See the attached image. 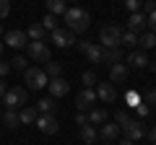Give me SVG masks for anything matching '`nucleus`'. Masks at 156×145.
Masks as SVG:
<instances>
[{
	"label": "nucleus",
	"instance_id": "1",
	"mask_svg": "<svg viewBox=\"0 0 156 145\" xmlns=\"http://www.w3.org/2000/svg\"><path fill=\"white\" fill-rule=\"evenodd\" d=\"M62 18H65V23H68V31H73V34H83V31H89V26H91V16L83 8H68V11L62 13Z\"/></svg>",
	"mask_w": 156,
	"mask_h": 145
},
{
	"label": "nucleus",
	"instance_id": "2",
	"mask_svg": "<svg viewBox=\"0 0 156 145\" xmlns=\"http://www.w3.org/2000/svg\"><path fill=\"white\" fill-rule=\"evenodd\" d=\"M99 44L104 47V49L122 47V31H120L115 23H107V26H101V31H99Z\"/></svg>",
	"mask_w": 156,
	"mask_h": 145
},
{
	"label": "nucleus",
	"instance_id": "3",
	"mask_svg": "<svg viewBox=\"0 0 156 145\" xmlns=\"http://www.w3.org/2000/svg\"><path fill=\"white\" fill-rule=\"evenodd\" d=\"M23 78H26V91H42L50 83L47 72L42 70V67H26V70H23Z\"/></svg>",
	"mask_w": 156,
	"mask_h": 145
},
{
	"label": "nucleus",
	"instance_id": "4",
	"mask_svg": "<svg viewBox=\"0 0 156 145\" xmlns=\"http://www.w3.org/2000/svg\"><path fill=\"white\" fill-rule=\"evenodd\" d=\"M3 101H5V109H21V106H26V88L23 86H13V88L5 91V96H3Z\"/></svg>",
	"mask_w": 156,
	"mask_h": 145
},
{
	"label": "nucleus",
	"instance_id": "5",
	"mask_svg": "<svg viewBox=\"0 0 156 145\" xmlns=\"http://www.w3.org/2000/svg\"><path fill=\"white\" fill-rule=\"evenodd\" d=\"M26 55L31 57L34 62H50V44H47V42H29Z\"/></svg>",
	"mask_w": 156,
	"mask_h": 145
},
{
	"label": "nucleus",
	"instance_id": "6",
	"mask_svg": "<svg viewBox=\"0 0 156 145\" xmlns=\"http://www.w3.org/2000/svg\"><path fill=\"white\" fill-rule=\"evenodd\" d=\"M120 132H125V137L128 140H140V137H146V127H143V122H138V119H128L125 124H120Z\"/></svg>",
	"mask_w": 156,
	"mask_h": 145
},
{
	"label": "nucleus",
	"instance_id": "7",
	"mask_svg": "<svg viewBox=\"0 0 156 145\" xmlns=\"http://www.w3.org/2000/svg\"><path fill=\"white\" fill-rule=\"evenodd\" d=\"M34 124L39 127V132H44V135H55L57 130H60V124H57L55 114H39Z\"/></svg>",
	"mask_w": 156,
	"mask_h": 145
},
{
	"label": "nucleus",
	"instance_id": "8",
	"mask_svg": "<svg viewBox=\"0 0 156 145\" xmlns=\"http://www.w3.org/2000/svg\"><path fill=\"white\" fill-rule=\"evenodd\" d=\"M78 49L83 52L91 62H104V47L101 44H89V42H78Z\"/></svg>",
	"mask_w": 156,
	"mask_h": 145
},
{
	"label": "nucleus",
	"instance_id": "9",
	"mask_svg": "<svg viewBox=\"0 0 156 145\" xmlns=\"http://www.w3.org/2000/svg\"><path fill=\"white\" fill-rule=\"evenodd\" d=\"M73 42H76V34L68 31V29H55L52 31V44L60 47V49H65V47H70Z\"/></svg>",
	"mask_w": 156,
	"mask_h": 145
},
{
	"label": "nucleus",
	"instance_id": "10",
	"mask_svg": "<svg viewBox=\"0 0 156 145\" xmlns=\"http://www.w3.org/2000/svg\"><path fill=\"white\" fill-rule=\"evenodd\" d=\"M47 88H50L52 99H62V96H68V91H70V83H68L65 78H52L50 83H47Z\"/></svg>",
	"mask_w": 156,
	"mask_h": 145
},
{
	"label": "nucleus",
	"instance_id": "11",
	"mask_svg": "<svg viewBox=\"0 0 156 145\" xmlns=\"http://www.w3.org/2000/svg\"><path fill=\"white\" fill-rule=\"evenodd\" d=\"M94 101H96V91L83 88L81 93L76 96V106H78V112H89L91 106H94Z\"/></svg>",
	"mask_w": 156,
	"mask_h": 145
},
{
	"label": "nucleus",
	"instance_id": "12",
	"mask_svg": "<svg viewBox=\"0 0 156 145\" xmlns=\"http://www.w3.org/2000/svg\"><path fill=\"white\" fill-rule=\"evenodd\" d=\"M5 44H8V47H16V49L26 47V44H29L26 31H21V29H13V31H8V34H5Z\"/></svg>",
	"mask_w": 156,
	"mask_h": 145
},
{
	"label": "nucleus",
	"instance_id": "13",
	"mask_svg": "<svg viewBox=\"0 0 156 145\" xmlns=\"http://www.w3.org/2000/svg\"><path fill=\"white\" fill-rule=\"evenodd\" d=\"M128 65H125V62H115V65L109 67V83L115 86V83H125V80H128Z\"/></svg>",
	"mask_w": 156,
	"mask_h": 145
},
{
	"label": "nucleus",
	"instance_id": "14",
	"mask_svg": "<svg viewBox=\"0 0 156 145\" xmlns=\"http://www.w3.org/2000/svg\"><path fill=\"white\" fill-rule=\"evenodd\" d=\"M96 99H101L104 104H112V101L117 99V91H115V86L107 80V83H96Z\"/></svg>",
	"mask_w": 156,
	"mask_h": 145
},
{
	"label": "nucleus",
	"instance_id": "15",
	"mask_svg": "<svg viewBox=\"0 0 156 145\" xmlns=\"http://www.w3.org/2000/svg\"><path fill=\"white\" fill-rule=\"evenodd\" d=\"M146 29V13H130V21H128V31L140 34Z\"/></svg>",
	"mask_w": 156,
	"mask_h": 145
},
{
	"label": "nucleus",
	"instance_id": "16",
	"mask_svg": "<svg viewBox=\"0 0 156 145\" xmlns=\"http://www.w3.org/2000/svg\"><path fill=\"white\" fill-rule=\"evenodd\" d=\"M37 117H39V112H37V109H31V106H23L21 112H18V122H21V124H34V122H37Z\"/></svg>",
	"mask_w": 156,
	"mask_h": 145
},
{
	"label": "nucleus",
	"instance_id": "17",
	"mask_svg": "<svg viewBox=\"0 0 156 145\" xmlns=\"http://www.w3.org/2000/svg\"><path fill=\"white\" fill-rule=\"evenodd\" d=\"M99 135H101V137L107 140V143H109V140H115L117 135H120V124H112V122H104V124H101V130H99Z\"/></svg>",
	"mask_w": 156,
	"mask_h": 145
},
{
	"label": "nucleus",
	"instance_id": "18",
	"mask_svg": "<svg viewBox=\"0 0 156 145\" xmlns=\"http://www.w3.org/2000/svg\"><path fill=\"white\" fill-rule=\"evenodd\" d=\"M128 62H130V67H148V55L146 52H130Z\"/></svg>",
	"mask_w": 156,
	"mask_h": 145
},
{
	"label": "nucleus",
	"instance_id": "19",
	"mask_svg": "<svg viewBox=\"0 0 156 145\" xmlns=\"http://www.w3.org/2000/svg\"><path fill=\"white\" fill-rule=\"evenodd\" d=\"M26 36H29V42H44L47 31H44V26H42V23H34V26H29Z\"/></svg>",
	"mask_w": 156,
	"mask_h": 145
},
{
	"label": "nucleus",
	"instance_id": "20",
	"mask_svg": "<svg viewBox=\"0 0 156 145\" xmlns=\"http://www.w3.org/2000/svg\"><path fill=\"white\" fill-rule=\"evenodd\" d=\"M55 109H57V104H55V99H42V101H37V112L39 114H55Z\"/></svg>",
	"mask_w": 156,
	"mask_h": 145
},
{
	"label": "nucleus",
	"instance_id": "21",
	"mask_svg": "<svg viewBox=\"0 0 156 145\" xmlns=\"http://www.w3.org/2000/svg\"><path fill=\"white\" fill-rule=\"evenodd\" d=\"M65 11H68L65 0H47V13H52V16H62Z\"/></svg>",
	"mask_w": 156,
	"mask_h": 145
},
{
	"label": "nucleus",
	"instance_id": "22",
	"mask_svg": "<svg viewBox=\"0 0 156 145\" xmlns=\"http://www.w3.org/2000/svg\"><path fill=\"white\" fill-rule=\"evenodd\" d=\"M96 137H99V132H96L91 124H83L81 127V140H83L86 145H91V143H96Z\"/></svg>",
	"mask_w": 156,
	"mask_h": 145
},
{
	"label": "nucleus",
	"instance_id": "23",
	"mask_svg": "<svg viewBox=\"0 0 156 145\" xmlns=\"http://www.w3.org/2000/svg\"><path fill=\"white\" fill-rule=\"evenodd\" d=\"M86 119H89V124H104L107 122V112L104 109H91Z\"/></svg>",
	"mask_w": 156,
	"mask_h": 145
},
{
	"label": "nucleus",
	"instance_id": "24",
	"mask_svg": "<svg viewBox=\"0 0 156 145\" xmlns=\"http://www.w3.org/2000/svg\"><path fill=\"white\" fill-rule=\"evenodd\" d=\"M138 44L143 47V49H154V47H156V34H151V31L140 34V36H138Z\"/></svg>",
	"mask_w": 156,
	"mask_h": 145
},
{
	"label": "nucleus",
	"instance_id": "25",
	"mask_svg": "<svg viewBox=\"0 0 156 145\" xmlns=\"http://www.w3.org/2000/svg\"><path fill=\"white\" fill-rule=\"evenodd\" d=\"M122 60V49H120V47H115V49H104V62L107 65H115V62H120Z\"/></svg>",
	"mask_w": 156,
	"mask_h": 145
},
{
	"label": "nucleus",
	"instance_id": "26",
	"mask_svg": "<svg viewBox=\"0 0 156 145\" xmlns=\"http://www.w3.org/2000/svg\"><path fill=\"white\" fill-rule=\"evenodd\" d=\"M44 72H47V78H60L62 75V65H57V62H47V67H44Z\"/></svg>",
	"mask_w": 156,
	"mask_h": 145
},
{
	"label": "nucleus",
	"instance_id": "27",
	"mask_svg": "<svg viewBox=\"0 0 156 145\" xmlns=\"http://www.w3.org/2000/svg\"><path fill=\"white\" fill-rule=\"evenodd\" d=\"M3 119H5V127H18V114L13 112V109H5V114H3Z\"/></svg>",
	"mask_w": 156,
	"mask_h": 145
},
{
	"label": "nucleus",
	"instance_id": "28",
	"mask_svg": "<svg viewBox=\"0 0 156 145\" xmlns=\"http://www.w3.org/2000/svg\"><path fill=\"white\" fill-rule=\"evenodd\" d=\"M42 26H44V31H55V29H60V26H57V16H52V13H47V16H44V21H42Z\"/></svg>",
	"mask_w": 156,
	"mask_h": 145
},
{
	"label": "nucleus",
	"instance_id": "29",
	"mask_svg": "<svg viewBox=\"0 0 156 145\" xmlns=\"http://www.w3.org/2000/svg\"><path fill=\"white\" fill-rule=\"evenodd\" d=\"M140 101L143 104H156V91L154 88H140Z\"/></svg>",
	"mask_w": 156,
	"mask_h": 145
},
{
	"label": "nucleus",
	"instance_id": "30",
	"mask_svg": "<svg viewBox=\"0 0 156 145\" xmlns=\"http://www.w3.org/2000/svg\"><path fill=\"white\" fill-rule=\"evenodd\" d=\"M122 44H125V47H135V44H138V34L122 31Z\"/></svg>",
	"mask_w": 156,
	"mask_h": 145
},
{
	"label": "nucleus",
	"instance_id": "31",
	"mask_svg": "<svg viewBox=\"0 0 156 145\" xmlns=\"http://www.w3.org/2000/svg\"><path fill=\"white\" fill-rule=\"evenodd\" d=\"M81 80H83V83H86V88H91V86H96V72L86 70L83 75H81Z\"/></svg>",
	"mask_w": 156,
	"mask_h": 145
},
{
	"label": "nucleus",
	"instance_id": "32",
	"mask_svg": "<svg viewBox=\"0 0 156 145\" xmlns=\"http://www.w3.org/2000/svg\"><path fill=\"white\" fill-rule=\"evenodd\" d=\"M146 26H148L151 34H156V11H151L148 16H146Z\"/></svg>",
	"mask_w": 156,
	"mask_h": 145
},
{
	"label": "nucleus",
	"instance_id": "33",
	"mask_svg": "<svg viewBox=\"0 0 156 145\" xmlns=\"http://www.w3.org/2000/svg\"><path fill=\"white\" fill-rule=\"evenodd\" d=\"M13 67H16V70H26V60H23L21 55L13 57V60H11V70H13Z\"/></svg>",
	"mask_w": 156,
	"mask_h": 145
},
{
	"label": "nucleus",
	"instance_id": "34",
	"mask_svg": "<svg viewBox=\"0 0 156 145\" xmlns=\"http://www.w3.org/2000/svg\"><path fill=\"white\" fill-rule=\"evenodd\" d=\"M140 5H143V0H125V8H128L130 13H138Z\"/></svg>",
	"mask_w": 156,
	"mask_h": 145
},
{
	"label": "nucleus",
	"instance_id": "35",
	"mask_svg": "<svg viewBox=\"0 0 156 145\" xmlns=\"http://www.w3.org/2000/svg\"><path fill=\"white\" fill-rule=\"evenodd\" d=\"M11 13V0H0V21Z\"/></svg>",
	"mask_w": 156,
	"mask_h": 145
},
{
	"label": "nucleus",
	"instance_id": "36",
	"mask_svg": "<svg viewBox=\"0 0 156 145\" xmlns=\"http://www.w3.org/2000/svg\"><path fill=\"white\" fill-rule=\"evenodd\" d=\"M125 99H128L130 106H138V104H140V96L135 93V91H128V96H125Z\"/></svg>",
	"mask_w": 156,
	"mask_h": 145
},
{
	"label": "nucleus",
	"instance_id": "37",
	"mask_svg": "<svg viewBox=\"0 0 156 145\" xmlns=\"http://www.w3.org/2000/svg\"><path fill=\"white\" fill-rule=\"evenodd\" d=\"M8 72H11V62H3V60H0V78H5Z\"/></svg>",
	"mask_w": 156,
	"mask_h": 145
},
{
	"label": "nucleus",
	"instance_id": "38",
	"mask_svg": "<svg viewBox=\"0 0 156 145\" xmlns=\"http://www.w3.org/2000/svg\"><path fill=\"white\" fill-rule=\"evenodd\" d=\"M135 112H138V114H140V117H146V114H148V112H151V109H148V104H143V101H140V104H138V106H135Z\"/></svg>",
	"mask_w": 156,
	"mask_h": 145
},
{
	"label": "nucleus",
	"instance_id": "39",
	"mask_svg": "<svg viewBox=\"0 0 156 145\" xmlns=\"http://www.w3.org/2000/svg\"><path fill=\"white\" fill-rule=\"evenodd\" d=\"M115 119H117V124H125L130 117H128V112H117V114H115Z\"/></svg>",
	"mask_w": 156,
	"mask_h": 145
},
{
	"label": "nucleus",
	"instance_id": "40",
	"mask_svg": "<svg viewBox=\"0 0 156 145\" xmlns=\"http://www.w3.org/2000/svg\"><path fill=\"white\" fill-rule=\"evenodd\" d=\"M143 11H146V16H148L151 11H156V3H154V0H146V3H143Z\"/></svg>",
	"mask_w": 156,
	"mask_h": 145
},
{
	"label": "nucleus",
	"instance_id": "41",
	"mask_svg": "<svg viewBox=\"0 0 156 145\" xmlns=\"http://www.w3.org/2000/svg\"><path fill=\"white\" fill-rule=\"evenodd\" d=\"M146 137H148V143H151V145H156V127H151L148 132H146Z\"/></svg>",
	"mask_w": 156,
	"mask_h": 145
},
{
	"label": "nucleus",
	"instance_id": "42",
	"mask_svg": "<svg viewBox=\"0 0 156 145\" xmlns=\"http://www.w3.org/2000/svg\"><path fill=\"white\" fill-rule=\"evenodd\" d=\"M76 124H81V127H83V124H89V119H86V114H83V112L76 114Z\"/></svg>",
	"mask_w": 156,
	"mask_h": 145
},
{
	"label": "nucleus",
	"instance_id": "43",
	"mask_svg": "<svg viewBox=\"0 0 156 145\" xmlns=\"http://www.w3.org/2000/svg\"><path fill=\"white\" fill-rule=\"evenodd\" d=\"M0 96H5V83H3V78H0Z\"/></svg>",
	"mask_w": 156,
	"mask_h": 145
},
{
	"label": "nucleus",
	"instance_id": "44",
	"mask_svg": "<svg viewBox=\"0 0 156 145\" xmlns=\"http://www.w3.org/2000/svg\"><path fill=\"white\" fill-rule=\"evenodd\" d=\"M120 145H133V140H128V137H125V140H122Z\"/></svg>",
	"mask_w": 156,
	"mask_h": 145
},
{
	"label": "nucleus",
	"instance_id": "45",
	"mask_svg": "<svg viewBox=\"0 0 156 145\" xmlns=\"http://www.w3.org/2000/svg\"><path fill=\"white\" fill-rule=\"evenodd\" d=\"M148 67H151V70H154V72H156V62H148Z\"/></svg>",
	"mask_w": 156,
	"mask_h": 145
},
{
	"label": "nucleus",
	"instance_id": "46",
	"mask_svg": "<svg viewBox=\"0 0 156 145\" xmlns=\"http://www.w3.org/2000/svg\"><path fill=\"white\" fill-rule=\"evenodd\" d=\"M0 52H3V42H0Z\"/></svg>",
	"mask_w": 156,
	"mask_h": 145
},
{
	"label": "nucleus",
	"instance_id": "47",
	"mask_svg": "<svg viewBox=\"0 0 156 145\" xmlns=\"http://www.w3.org/2000/svg\"><path fill=\"white\" fill-rule=\"evenodd\" d=\"M0 34H3V26H0Z\"/></svg>",
	"mask_w": 156,
	"mask_h": 145
},
{
	"label": "nucleus",
	"instance_id": "48",
	"mask_svg": "<svg viewBox=\"0 0 156 145\" xmlns=\"http://www.w3.org/2000/svg\"><path fill=\"white\" fill-rule=\"evenodd\" d=\"M73 3H76V0H73Z\"/></svg>",
	"mask_w": 156,
	"mask_h": 145
},
{
	"label": "nucleus",
	"instance_id": "49",
	"mask_svg": "<svg viewBox=\"0 0 156 145\" xmlns=\"http://www.w3.org/2000/svg\"><path fill=\"white\" fill-rule=\"evenodd\" d=\"M107 145H109V143H107Z\"/></svg>",
	"mask_w": 156,
	"mask_h": 145
}]
</instances>
